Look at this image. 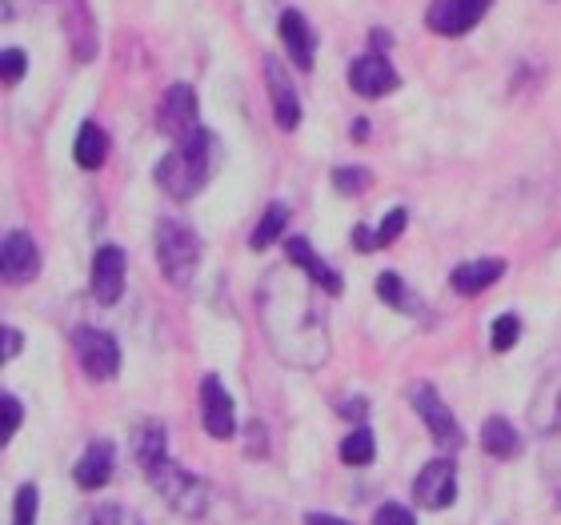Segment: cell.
<instances>
[{
  "label": "cell",
  "mask_w": 561,
  "mask_h": 525,
  "mask_svg": "<svg viewBox=\"0 0 561 525\" xmlns=\"http://www.w3.org/2000/svg\"><path fill=\"white\" fill-rule=\"evenodd\" d=\"M353 246H357V253H374V249H381V246H377V233H369L365 225H357V229H353Z\"/></svg>",
  "instance_id": "obj_36"
},
{
  "label": "cell",
  "mask_w": 561,
  "mask_h": 525,
  "mask_svg": "<svg viewBox=\"0 0 561 525\" xmlns=\"http://www.w3.org/2000/svg\"><path fill=\"white\" fill-rule=\"evenodd\" d=\"M72 350H77V362H81V369L93 381H108V377H117L121 369V345L113 333H105V329H77L72 333Z\"/></svg>",
  "instance_id": "obj_5"
},
{
  "label": "cell",
  "mask_w": 561,
  "mask_h": 525,
  "mask_svg": "<svg viewBox=\"0 0 561 525\" xmlns=\"http://www.w3.org/2000/svg\"><path fill=\"white\" fill-rule=\"evenodd\" d=\"M201 425L209 437L217 442H229L237 433V413H233V397L221 386V377H205L201 381Z\"/></svg>",
  "instance_id": "obj_9"
},
{
  "label": "cell",
  "mask_w": 561,
  "mask_h": 525,
  "mask_svg": "<svg viewBox=\"0 0 561 525\" xmlns=\"http://www.w3.org/2000/svg\"><path fill=\"white\" fill-rule=\"evenodd\" d=\"M374 525H417V517L405 510V505H398V502H386L381 510L374 514Z\"/></svg>",
  "instance_id": "obj_35"
},
{
  "label": "cell",
  "mask_w": 561,
  "mask_h": 525,
  "mask_svg": "<svg viewBox=\"0 0 561 525\" xmlns=\"http://www.w3.org/2000/svg\"><path fill=\"white\" fill-rule=\"evenodd\" d=\"M529 421L538 433H561V362H553L546 374H541L538 389L529 397Z\"/></svg>",
  "instance_id": "obj_11"
},
{
  "label": "cell",
  "mask_w": 561,
  "mask_h": 525,
  "mask_svg": "<svg viewBox=\"0 0 561 525\" xmlns=\"http://www.w3.org/2000/svg\"><path fill=\"white\" fill-rule=\"evenodd\" d=\"M541 473L550 481L553 498L561 502V433H550V442L541 449Z\"/></svg>",
  "instance_id": "obj_29"
},
{
  "label": "cell",
  "mask_w": 561,
  "mask_h": 525,
  "mask_svg": "<svg viewBox=\"0 0 561 525\" xmlns=\"http://www.w3.org/2000/svg\"><path fill=\"white\" fill-rule=\"evenodd\" d=\"M481 445L490 457H502V461H514L522 454V433L510 425L505 418H485L481 425Z\"/></svg>",
  "instance_id": "obj_21"
},
{
  "label": "cell",
  "mask_w": 561,
  "mask_h": 525,
  "mask_svg": "<svg viewBox=\"0 0 561 525\" xmlns=\"http://www.w3.org/2000/svg\"><path fill=\"white\" fill-rule=\"evenodd\" d=\"M333 185L345 197H357L365 185H369V169H333Z\"/></svg>",
  "instance_id": "obj_32"
},
{
  "label": "cell",
  "mask_w": 561,
  "mask_h": 525,
  "mask_svg": "<svg viewBox=\"0 0 561 525\" xmlns=\"http://www.w3.org/2000/svg\"><path fill=\"white\" fill-rule=\"evenodd\" d=\"M169 442H164V425L161 421H145L137 430V466L149 473V469H157L161 461H169Z\"/></svg>",
  "instance_id": "obj_23"
},
{
  "label": "cell",
  "mask_w": 561,
  "mask_h": 525,
  "mask_svg": "<svg viewBox=\"0 0 561 525\" xmlns=\"http://www.w3.org/2000/svg\"><path fill=\"white\" fill-rule=\"evenodd\" d=\"M265 81H270V101H273V117L285 133L297 129V121H301V105H297V89H293L289 72L280 65L277 57L265 60Z\"/></svg>",
  "instance_id": "obj_16"
},
{
  "label": "cell",
  "mask_w": 561,
  "mask_h": 525,
  "mask_svg": "<svg viewBox=\"0 0 561 525\" xmlns=\"http://www.w3.org/2000/svg\"><path fill=\"white\" fill-rule=\"evenodd\" d=\"M457 498V466L449 457H433L430 466H421L413 481V502L425 510H449Z\"/></svg>",
  "instance_id": "obj_8"
},
{
  "label": "cell",
  "mask_w": 561,
  "mask_h": 525,
  "mask_svg": "<svg viewBox=\"0 0 561 525\" xmlns=\"http://www.w3.org/2000/svg\"><path fill=\"white\" fill-rule=\"evenodd\" d=\"M280 41H285V48H289V57L297 69H313V53H317V36L313 28H309V21H305L297 9H285L280 12Z\"/></svg>",
  "instance_id": "obj_18"
},
{
  "label": "cell",
  "mask_w": 561,
  "mask_h": 525,
  "mask_svg": "<svg viewBox=\"0 0 561 525\" xmlns=\"http://www.w3.org/2000/svg\"><path fill=\"white\" fill-rule=\"evenodd\" d=\"M350 84L357 96H386L398 89V72L389 65V57L381 53H369V57H357L350 69Z\"/></svg>",
  "instance_id": "obj_15"
},
{
  "label": "cell",
  "mask_w": 561,
  "mask_h": 525,
  "mask_svg": "<svg viewBox=\"0 0 561 525\" xmlns=\"http://www.w3.org/2000/svg\"><path fill=\"white\" fill-rule=\"evenodd\" d=\"M305 525H350L345 517H329V514H305Z\"/></svg>",
  "instance_id": "obj_39"
},
{
  "label": "cell",
  "mask_w": 561,
  "mask_h": 525,
  "mask_svg": "<svg viewBox=\"0 0 561 525\" xmlns=\"http://www.w3.org/2000/svg\"><path fill=\"white\" fill-rule=\"evenodd\" d=\"M24 72H28V57H24V48H4V84H21L24 81Z\"/></svg>",
  "instance_id": "obj_34"
},
{
  "label": "cell",
  "mask_w": 561,
  "mask_h": 525,
  "mask_svg": "<svg viewBox=\"0 0 561 525\" xmlns=\"http://www.w3.org/2000/svg\"><path fill=\"white\" fill-rule=\"evenodd\" d=\"M369 137V121H357V125H353V140H365Z\"/></svg>",
  "instance_id": "obj_40"
},
{
  "label": "cell",
  "mask_w": 561,
  "mask_h": 525,
  "mask_svg": "<svg viewBox=\"0 0 561 525\" xmlns=\"http://www.w3.org/2000/svg\"><path fill=\"white\" fill-rule=\"evenodd\" d=\"M113 461H117V449H113V442L96 437V442L81 454V461L72 466V481H77L81 490H101V486L113 478Z\"/></svg>",
  "instance_id": "obj_17"
},
{
  "label": "cell",
  "mask_w": 561,
  "mask_h": 525,
  "mask_svg": "<svg viewBox=\"0 0 561 525\" xmlns=\"http://www.w3.org/2000/svg\"><path fill=\"white\" fill-rule=\"evenodd\" d=\"M0 273H4L9 285H28V281H36V273H41V249H36V241L24 233V229L4 237V249H0Z\"/></svg>",
  "instance_id": "obj_12"
},
{
  "label": "cell",
  "mask_w": 561,
  "mask_h": 525,
  "mask_svg": "<svg viewBox=\"0 0 561 525\" xmlns=\"http://www.w3.org/2000/svg\"><path fill=\"white\" fill-rule=\"evenodd\" d=\"M21 345H24V338H21V333H16V329H12V326H4V350H0V357H4V362H9L12 353H21Z\"/></svg>",
  "instance_id": "obj_37"
},
{
  "label": "cell",
  "mask_w": 561,
  "mask_h": 525,
  "mask_svg": "<svg viewBox=\"0 0 561 525\" xmlns=\"http://www.w3.org/2000/svg\"><path fill=\"white\" fill-rule=\"evenodd\" d=\"M285 225H289V205H280V201H277V205H270V209L261 213V225L253 229L249 246L257 249V253H261V249H270L273 241L285 233Z\"/></svg>",
  "instance_id": "obj_24"
},
{
  "label": "cell",
  "mask_w": 561,
  "mask_h": 525,
  "mask_svg": "<svg viewBox=\"0 0 561 525\" xmlns=\"http://www.w3.org/2000/svg\"><path fill=\"white\" fill-rule=\"evenodd\" d=\"M0 409H4V425H0V437H4V442H12V433L21 430V421H24V406L12 393H4V397H0Z\"/></svg>",
  "instance_id": "obj_33"
},
{
  "label": "cell",
  "mask_w": 561,
  "mask_h": 525,
  "mask_svg": "<svg viewBox=\"0 0 561 525\" xmlns=\"http://www.w3.org/2000/svg\"><path fill=\"white\" fill-rule=\"evenodd\" d=\"M145 478L152 481V490L161 493L169 510L185 517H201L209 510V486L197 478V473H188V469L173 466V461H161L157 469H149Z\"/></svg>",
  "instance_id": "obj_4"
},
{
  "label": "cell",
  "mask_w": 561,
  "mask_h": 525,
  "mask_svg": "<svg viewBox=\"0 0 561 525\" xmlns=\"http://www.w3.org/2000/svg\"><path fill=\"white\" fill-rule=\"evenodd\" d=\"M36 505H41V493H36V486L28 481V486H21L16 498H12V525H36Z\"/></svg>",
  "instance_id": "obj_30"
},
{
  "label": "cell",
  "mask_w": 561,
  "mask_h": 525,
  "mask_svg": "<svg viewBox=\"0 0 561 525\" xmlns=\"http://www.w3.org/2000/svg\"><path fill=\"white\" fill-rule=\"evenodd\" d=\"M65 4V33H69V45L77 53V60H93L96 53V33H93V16H89V4L84 0H60Z\"/></svg>",
  "instance_id": "obj_20"
},
{
  "label": "cell",
  "mask_w": 561,
  "mask_h": 525,
  "mask_svg": "<svg viewBox=\"0 0 561 525\" xmlns=\"http://www.w3.org/2000/svg\"><path fill=\"white\" fill-rule=\"evenodd\" d=\"M157 121H161L164 137H173V140H185V137H193V133H201L197 93H193L188 84H173L169 96H164L161 113H157Z\"/></svg>",
  "instance_id": "obj_10"
},
{
  "label": "cell",
  "mask_w": 561,
  "mask_h": 525,
  "mask_svg": "<svg viewBox=\"0 0 561 525\" xmlns=\"http://www.w3.org/2000/svg\"><path fill=\"white\" fill-rule=\"evenodd\" d=\"M213 173V137L205 129L193 137L176 140L173 152H164V161L157 164V185L176 201H193L205 189Z\"/></svg>",
  "instance_id": "obj_2"
},
{
  "label": "cell",
  "mask_w": 561,
  "mask_h": 525,
  "mask_svg": "<svg viewBox=\"0 0 561 525\" xmlns=\"http://www.w3.org/2000/svg\"><path fill=\"white\" fill-rule=\"evenodd\" d=\"M413 409H417V418L425 421V430L433 433V442L442 445L445 454H454V449L466 445V437H461V430H457L454 413H449V406H445L442 393H437L433 386L413 389Z\"/></svg>",
  "instance_id": "obj_7"
},
{
  "label": "cell",
  "mask_w": 561,
  "mask_h": 525,
  "mask_svg": "<svg viewBox=\"0 0 561 525\" xmlns=\"http://www.w3.org/2000/svg\"><path fill=\"white\" fill-rule=\"evenodd\" d=\"M305 281H309L305 273L297 281L289 273L265 277V285H261V329L273 341L280 362L297 365V369H317L329 357V329L325 313L317 309Z\"/></svg>",
  "instance_id": "obj_1"
},
{
  "label": "cell",
  "mask_w": 561,
  "mask_h": 525,
  "mask_svg": "<svg viewBox=\"0 0 561 525\" xmlns=\"http://www.w3.org/2000/svg\"><path fill=\"white\" fill-rule=\"evenodd\" d=\"M72 157H77L81 169H101V164H105L108 137L96 121H81V129H77V145H72Z\"/></svg>",
  "instance_id": "obj_22"
},
{
  "label": "cell",
  "mask_w": 561,
  "mask_h": 525,
  "mask_svg": "<svg viewBox=\"0 0 561 525\" xmlns=\"http://www.w3.org/2000/svg\"><path fill=\"white\" fill-rule=\"evenodd\" d=\"M377 293H381V301L401 309V313H417L421 309V301L413 297L410 285H405L398 273H381V277H377Z\"/></svg>",
  "instance_id": "obj_25"
},
{
  "label": "cell",
  "mask_w": 561,
  "mask_h": 525,
  "mask_svg": "<svg viewBox=\"0 0 561 525\" xmlns=\"http://www.w3.org/2000/svg\"><path fill=\"white\" fill-rule=\"evenodd\" d=\"M405 225H410V213H405V209H389L386 221H381V229H377V246H381V249L393 246V241L405 233Z\"/></svg>",
  "instance_id": "obj_31"
},
{
  "label": "cell",
  "mask_w": 561,
  "mask_h": 525,
  "mask_svg": "<svg viewBox=\"0 0 561 525\" xmlns=\"http://www.w3.org/2000/svg\"><path fill=\"white\" fill-rule=\"evenodd\" d=\"M125 293V249L101 246L93 258V297L96 305H117Z\"/></svg>",
  "instance_id": "obj_13"
},
{
  "label": "cell",
  "mask_w": 561,
  "mask_h": 525,
  "mask_svg": "<svg viewBox=\"0 0 561 525\" xmlns=\"http://www.w3.org/2000/svg\"><path fill=\"white\" fill-rule=\"evenodd\" d=\"M493 0H430L425 28L437 36H466L490 12Z\"/></svg>",
  "instance_id": "obj_6"
},
{
  "label": "cell",
  "mask_w": 561,
  "mask_h": 525,
  "mask_svg": "<svg viewBox=\"0 0 561 525\" xmlns=\"http://www.w3.org/2000/svg\"><path fill=\"white\" fill-rule=\"evenodd\" d=\"M517 338H522V317L517 313H502L493 321V329H490L493 353H510L517 345Z\"/></svg>",
  "instance_id": "obj_27"
},
{
  "label": "cell",
  "mask_w": 561,
  "mask_h": 525,
  "mask_svg": "<svg viewBox=\"0 0 561 525\" xmlns=\"http://www.w3.org/2000/svg\"><path fill=\"white\" fill-rule=\"evenodd\" d=\"M337 454H341V461H345V466H369V461L377 457L374 433L365 430V425H357V430H353L350 437L341 442Z\"/></svg>",
  "instance_id": "obj_26"
},
{
  "label": "cell",
  "mask_w": 561,
  "mask_h": 525,
  "mask_svg": "<svg viewBox=\"0 0 561 525\" xmlns=\"http://www.w3.org/2000/svg\"><path fill=\"white\" fill-rule=\"evenodd\" d=\"M157 265H161L169 285L185 289L201 265V241L193 233V225H185L181 217H161V225H157Z\"/></svg>",
  "instance_id": "obj_3"
},
{
  "label": "cell",
  "mask_w": 561,
  "mask_h": 525,
  "mask_svg": "<svg viewBox=\"0 0 561 525\" xmlns=\"http://www.w3.org/2000/svg\"><path fill=\"white\" fill-rule=\"evenodd\" d=\"M365 409H369L365 401H341L337 413H341V418H350V421H362V418H365Z\"/></svg>",
  "instance_id": "obj_38"
},
{
  "label": "cell",
  "mask_w": 561,
  "mask_h": 525,
  "mask_svg": "<svg viewBox=\"0 0 561 525\" xmlns=\"http://www.w3.org/2000/svg\"><path fill=\"white\" fill-rule=\"evenodd\" d=\"M89 525H145V517L133 510V505H121V502H105L96 505Z\"/></svg>",
  "instance_id": "obj_28"
},
{
  "label": "cell",
  "mask_w": 561,
  "mask_h": 525,
  "mask_svg": "<svg viewBox=\"0 0 561 525\" xmlns=\"http://www.w3.org/2000/svg\"><path fill=\"white\" fill-rule=\"evenodd\" d=\"M285 258H289V265H297L305 273V277L313 281L317 289L333 293V297H341L345 293V281H341V273L333 265H325V261L317 258V249L305 241V237H289V246H285Z\"/></svg>",
  "instance_id": "obj_14"
},
{
  "label": "cell",
  "mask_w": 561,
  "mask_h": 525,
  "mask_svg": "<svg viewBox=\"0 0 561 525\" xmlns=\"http://www.w3.org/2000/svg\"><path fill=\"white\" fill-rule=\"evenodd\" d=\"M505 273V261L502 258H481V261H466V265H457L449 273V285H454L457 297H478L493 285V281H502Z\"/></svg>",
  "instance_id": "obj_19"
}]
</instances>
